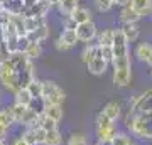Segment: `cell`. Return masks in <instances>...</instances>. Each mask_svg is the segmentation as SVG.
<instances>
[{"instance_id": "6da1fadb", "label": "cell", "mask_w": 152, "mask_h": 145, "mask_svg": "<svg viewBox=\"0 0 152 145\" xmlns=\"http://www.w3.org/2000/svg\"><path fill=\"white\" fill-rule=\"evenodd\" d=\"M129 133L137 140H152V111L135 115Z\"/></svg>"}, {"instance_id": "7a4b0ae2", "label": "cell", "mask_w": 152, "mask_h": 145, "mask_svg": "<svg viewBox=\"0 0 152 145\" xmlns=\"http://www.w3.org/2000/svg\"><path fill=\"white\" fill-rule=\"evenodd\" d=\"M129 111L134 115L152 111V88H147L144 91L137 93L129 100Z\"/></svg>"}, {"instance_id": "3957f363", "label": "cell", "mask_w": 152, "mask_h": 145, "mask_svg": "<svg viewBox=\"0 0 152 145\" xmlns=\"http://www.w3.org/2000/svg\"><path fill=\"white\" fill-rule=\"evenodd\" d=\"M0 83L5 88L7 91H10L12 95H15L19 90H20V85H19V76H17L14 66L10 64V61L7 59L2 63V68H0Z\"/></svg>"}, {"instance_id": "277c9868", "label": "cell", "mask_w": 152, "mask_h": 145, "mask_svg": "<svg viewBox=\"0 0 152 145\" xmlns=\"http://www.w3.org/2000/svg\"><path fill=\"white\" fill-rule=\"evenodd\" d=\"M42 100L53 105H63L66 100V91L54 81H42Z\"/></svg>"}, {"instance_id": "5b68a950", "label": "cell", "mask_w": 152, "mask_h": 145, "mask_svg": "<svg viewBox=\"0 0 152 145\" xmlns=\"http://www.w3.org/2000/svg\"><path fill=\"white\" fill-rule=\"evenodd\" d=\"M96 34H98V27L95 22H85V24H80L76 27V36H78V41L80 42H91L96 39Z\"/></svg>"}, {"instance_id": "8992f818", "label": "cell", "mask_w": 152, "mask_h": 145, "mask_svg": "<svg viewBox=\"0 0 152 145\" xmlns=\"http://www.w3.org/2000/svg\"><path fill=\"white\" fill-rule=\"evenodd\" d=\"M113 59H122V58H130V52H129V42L127 39L124 37V34L120 29H115V37H113Z\"/></svg>"}, {"instance_id": "52a82bcc", "label": "cell", "mask_w": 152, "mask_h": 145, "mask_svg": "<svg viewBox=\"0 0 152 145\" xmlns=\"http://www.w3.org/2000/svg\"><path fill=\"white\" fill-rule=\"evenodd\" d=\"M29 145H44V138H46V130L41 127H31L26 128L20 135Z\"/></svg>"}, {"instance_id": "ba28073f", "label": "cell", "mask_w": 152, "mask_h": 145, "mask_svg": "<svg viewBox=\"0 0 152 145\" xmlns=\"http://www.w3.org/2000/svg\"><path fill=\"white\" fill-rule=\"evenodd\" d=\"M112 81H113L115 88H129L132 83V68L129 69H113L112 74Z\"/></svg>"}, {"instance_id": "9c48e42d", "label": "cell", "mask_w": 152, "mask_h": 145, "mask_svg": "<svg viewBox=\"0 0 152 145\" xmlns=\"http://www.w3.org/2000/svg\"><path fill=\"white\" fill-rule=\"evenodd\" d=\"M49 9H51V5L48 4V0H36L29 9L24 10L22 15L24 17H46Z\"/></svg>"}, {"instance_id": "30bf717a", "label": "cell", "mask_w": 152, "mask_h": 145, "mask_svg": "<svg viewBox=\"0 0 152 145\" xmlns=\"http://www.w3.org/2000/svg\"><path fill=\"white\" fill-rule=\"evenodd\" d=\"M108 63L100 56V51H98V56L95 58L93 61H90L86 64V68H88V71L91 73L93 76H103L105 73H107V69H108Z\"/></svg>"}, {"instance_id": "8fae6325", "label": "cell", "mask_w": 152, "mask_h": 145, "mask_svg": "<svg viewBox=\"0 0 152 145\" xmlns=\"http://www.w3.org/2000/svg\"><path fill=\"white\" fill-rule=\"evenodd\" d=\"M120 132L118 123H113L107 127V128H96L95 130V135H96V142L98 144H103V142H112L113 137Z\"/></svg>"}, {"instance_id": "7c38bea8", "label": "cell", "mask_w": 152, "mask_h": 145, "mask_svg": "<svg viewBox=\"0 0 152 145\" xmlns=\"http://www.w3.org/2000/svg\"><path fill=\"white\" fill-rule=\"evenodd\" d=\"M102 111H103L110 120L117 122L118 118H122V115H124V108H122V103H120V101H115V100H113V101L107 103Z\"/></svg>"}, {"instance_id": "4fadbf2b", "label": "cell", "mask_w": 152, "mask_h": 145, "mask_svg": "<svg viewBox=\"0 0 152 145\" xmlns=\"http://www.w3.org/2000/svg\"><path fill=\"white\" fill-rule=\"evenodd\" d=\"M130 5L140 15V19L152 15V0H130Z\"/></svg>"}, {"instance_id": "5bb4252c", "label": "cell", "mask_w": 152, "mask_h": 145, "mask_svg": "<svg viewBox=\"0 0 152 145\" xmlns=\"http://www.w3.org/2000/svg\"><path fill=\"white\" fill-rule=\"evenodd\" d=\"M49 36H51V29H49V24H44V26L37 27L36 31L27 34V39L31 42H41L42 44L44 41H48Z\"/></svg>"}, {"instance_id": "9a60e30c", "label": "cell", "mask_w": 152, "mask_h": 145, "mask_svg": "<svg viewBox=\"0 0 152 145\" xmlns=\"http://www.w3.org/2000/svg\"><path fill=\"white\" fill-rule=\"evenodd\" d=\"M124 37L127 39V42H137L139 37H140V29L137 27V24H122V27H118Z\"/></svg>"}, {"instance_id": "2e32d148", "label": "cell", "mask_w": 152, "mask_h": 145, "mask_svg": "<svg viewBox=\"0 0 152 145\" xmlns=\"http://www.w3.org/2000/svg\"><path fill=\"white\" fill-rule=\"evenodd\" d=\"M42 115H46L48 118L54 120L59 123L63 117H64V110H63V105H53V103H46V106H44V111Z\"/></svg>"}, {"instance_id": "e0dca14e", "label": "cell", "mask_w": 152, "mask_h": 145, "mask_svg": "<svg viewBox=\"0 0 152 145\" xmlns=\"http://www.w3.org/2000/svg\"><path fill=\"white\" fill-rule=\"evenodd\" d=\"M139 20H140V15L132 9L130 4L120 9V22L122 24H137Z\"/></svg>"}, {"instance_id": "ac0fdd59", "label": "cell", "mask_w": 152, "mask_h": 145, "mask_svg": "<svg viewBox=\"0 0 152 145\" xmlns=\"http://www.w3.org/2000/svg\"><path fill=\"white\" fill-rule=\"evenodd\" d=\"M134 54H135L137 61H140V63H147L149 58L152 56V44L151 42H139L135 46Z\"/></svg>"}, {"instance_id": "d6986e66", "label": "cell", "mask_w": 152, "mask_h": 145, "mask_svg": "<svg viewBox=\"0 0 152 145\" xmlns=\"http://www.w3.org/2000/svg\"><path fill=\"white\" fill-rule=\"evenodd\" d=\"M98 51H100V47H98L96 39L91 41V42H88L86 46H85V49L81 51V61L85 63V64H88L90 61H93L98 56Z\"/></svg>"}, {"instance_id": "ffe728a7", "label": "cell", "mask_w": 152, "mask_h": 145, "mask_svg": "<svg viewBox=\"0 0 152 145\" xmlns=\"http://www.w3.org/2000/svg\"><path fill=\"white\" fill-rule=\"evenodd\" d=\"M71 19L80 26V24H85V22H91L93 20V14H91V10L90 9H86V7H78L73 14H71Z\"/></svg>"}, {"instance_id": "44dd1931", "label": "cell", "mask_w": 152, "mask_h": 145, "mask_svg": "<svg viewBox=\"0 0 152 145\" xmlns=\"http://www.w3.org/2000/svg\"><path fill=\"white\" fill-rule=\"evenodd\" d=\"M115 37V29L112 27H105L103 31H100L96 34V42L98 46H112Z\"/></svg>"}, {"instance_id": "7402d4cb", "label": "cell", "mask_w": 152, "mask_h": 145, "mask_svg": "<svg viewBox=\"0 0 152 145\" xmlns=\"http://www.w3.org/2000/svg\"><path fill=\"white\" fill-rule=\"evenodd\" d=\"M78 7H80V0H59L58 10H59L64 17H69Z\"/></svg>"}, {"instance_id": "603a6c76", "label": "cell", "mask_w": 152, "mask_h": 145, "mask_svg": "<svg viewBox=\"0 0 152 145\" xmlns=\"http://www.w3.org/2000/svg\"><path fill=\"white\" fill-rule=\"evenodd\" d=\"M44 24H48L46 17H24V29H26V34L36 31L37 27L44 26Z\"/></svg>"}, {"instance_id": "cb8c5ba5", "label": "cell", "mask_w": 152, "mask_h": 145, "mask_svg": "<svg viewBox=\"0 0 152 145\" xmlns=\"http://www.w3.org/2000/svg\"><path fill=\"white\" fill-rule=\"evenodd\" d=\"M44 145H63V133L59 132V128L46 132Z\"/></svg>"}, {"instance_id": "d4e9b609", "label": "cell", "mask_w": 152, "mask_h": 145, "mask_svg": "<svg viewBox=\"0 0 152 145\" xmlns=\"http://www.w3.org/2000/svg\"><path fill=\"white\" fill-rule=\"evenodd\" d=\"M132 144H135V140L125 130H120L118 133L113 137V140H112V145H132Z\"/></svg>"}, {"instance_id": "484cf974", "label": "cell", "mask_w": 152, "mask_h": 145, "mask_svg": "<svg viewBox=\"0 0 152 145\" xmlns=\"http://www.w3.org/2000/svg\"><path fill=\"white\" fill-rule=\"evenodd\" d=\"M14 98H15L14 103H19L22 106H31V103H32V100H34V98L31 96V93L27 91V88H20V90L14 95Z\"/></svg>"}, {"instance_id": "4316f807", "label": "cell", "mask_w": 152, "mask_h": 145, "mask_svg": "<svg viewBox=\"0 0 152 145\" xmlns=\"http://www.w3.org/2000/svg\"><path fill=\"white\" fill-rule=\"evenodd\" d=\"M24 54L27 56L29 59L36 61L37 58H41V56H42V44H41V42H31Z\"/></svg>"}, {"instance_id": "83f0119b", "label": "cell", "mask_w": 152, "mask_h": 145, "mask_svg": "<svg viewBox=\"0 0 152 145\" xmlns=\"http://www.w3.org/2000/svg\"><path fill=\"white\" fill-rule=\"evenodd\" d=\"M27 108L29 106H22V105H19V103H12L10 106H9V110H10V113H12V118H14L15 123L20 125L22 118H24V113H26Z\"/></svg>"}, {"instance_id": "f1b7e54d", "label": "cell", "mask_w": 152, "mask_h": 145, "mask_svg": "<svg viewBox=\"0 0 152 145\" xmlns=\"http://www.w3.org/2000/svg\"><path fill=\"white\" fill-rule=\"evenodd\" d=\"M27 91L31 93L32 98H42V81L37 79V78H34L27 85Z\"/></svg>"}, {"instance_id": "f546056e", "label": "cell", "mask_w": 152, "mask_h": 145, "mask_svg": "<svg viewBox=\"0 0 152 145\" xmlns=\"http://www.w3.org/2000/svg\"><path fill=\"white\" fill-rule=\"evenodd\" d=\"M59 37L63 39V41H64L71 49L80 42V41H78V36H76V31H63V32L59 34Z\"/></svg>"}, {"instance_id": "4dcf8cb0", "label": "cell", "mask_w": 152, "mask_h": 145, "mask_svg": "<svg viewBox=\"0 0 152 145\" xmlns=\"http://www.w3.org/2000/svg\"><path fill=\"white\" fill-rule=\"evenodd\" d=\"M113 123H117V122L110 120L103 111H100L96 115V118H95V130L96 128H107V127H110V125H113Z\"/></svg>"}, {"instance_id": "1f68e13d", "label": "cell", "mask_w": 152, "mask_h": 145, "mask_svg": "<svg viewBox=\"0 0 152 145\" xmlns=\"http://www.w3.org/2000/svg\"><path fill=\"white\" fill-rule=\"evenodd\" d=\"M14 123H15V122L12 118V113H10V110H9V106L4 108V110H0V125L5 127V128H10Z\"/></svg>"}, {"instance_id": "d6a6232c", "label": "cell", "mask_w": 152, "mask_h": 145, "mask_svg": "<svg viewBox=\"0 0 152 145\" xmlns=\"http://www.w3.org/2000/svg\"><path fill=\"white\" fill-rule=\"evenodd\" d=\"M39 127L44 128L46 132H49V130H56L58 128V122L48 118L46 115H41V117H39Z\"/></svg>"}, {"instance_id": "836d02e7", "label": "cell", "mask_w": 152, "mask_h": 145, "mask_svg": "<svg viewBox=\"0 0 152 145\" xmlns=\"http://www.w3.org/2000/svg\"><path fill=\"white\" fill-rule=\"evenodd\" d=\"M66 145H88V140L86 137L80 132H75V133L69 135V138H68V144Z\"/></svg>"}, {"instance_id": "e575fe53", "label": "cell", "mask_w": 152, "mask_h": 145, "mask_svg": "<svg viewBox=\"0 0 152 145\" xmlns=\"http://www.w3.org/2000/svg\"><path fill=\"white\" fill-rule=\"evenodd\" d=\"M98 47H100V56H102L108 64H112V63H113V58H115L113 47H112V46H98Z\"/></svg>"}, {"instance_id": "d590c367", "label": "cell", "mask_w": 152, "mask_h": 145, "mask_svg": "<svg viewBox=\"0 0 152 145\" xmlns=\"http://www.w3.org/2000/svg\"><path fill=\"white\" fill-rule=\"evenodd\" d=\"M12 15H14V14H12L10 10H7V9H4V7H2V9H0V26L5 27L7 24H10Z\"/></svg>"}, {"instance_id": "8d00e7d4", "label": "cell", "mask_w": 152, "mask_h": 145, "mask_svg": "<svg viewBox=\"0 0 152 145\" xmlns=\"http://www.w3.org/2000/svg\"><path fill=\"white\" fill-rule=\"evenodd\" d=\"M95 5H96V10L98 12H110V9L113 7V4L110 0H95Z\"/></svg>"}, {"instance_id": "74e56055", "label": "cell", "mask_w": 152, "mask_h": 145, "mask_svg": "<svg viewBox=\"0 0 152 145\" xmlns=\"http://www.w3.org/2000/svg\"><path fill=\"white\" fill-rule=\"evenodd\" d=\"M29 44H31V41L27 39V34L26 36H19V39H17V51L19 52H26V49L29 47Z\"/></svg>"}, {"instance_id": "f35d334b", "label": "cell", "mask_w": 152, "mask_h": 145, "mask_svg": "<svg viewBox=\"0 0 152 145\" xmlns=\"http://www.w3.org/2000/svg\"><path fill=\"white\" fill-rule=\"evenodd\" d=\"M76 27H78V24L71 17H64V20H63V31H76Z\"/></svg>"}, {"instance_id": "ab89813d", "label": "cell", "mask_w": 152, "mask_h": 145, "mask_svg": "<svg viewBox=\"0 0 152 145\" xmlns=\"http://www.w3.org/2000/svg\"><path fill=\"white\" fill-rule=\"evenodd\" d=\"M54 47L58 49V51H59V52H66V51H69V46H68V44L64 42V41H63V39L61 37H58L56 39V42H54Z\"/></svg>"}, {"instance_id": "60d3db41", "label": "cell", "mask_w": 152, "mask_h": 145, "mask_svg": "<svg viewBox=\"0 0 152 145\" xmlns=\"http://www.w3.org/2000/svg\"><path fill=\"white\" fill-rule=\"evenodd\" d=\"M7 133H9V128H5V127H2V125H0V142H5Z\"/></svg>"}, {"instance_id": "b9f144b4", "label": "cell", "mask_w": 152, "mask_h": 145, "mask_svg": "<svg viewBox=\"0 0 152 145\" xmlns=\"http://www.w3.org/2000/svg\"><path fill=\"white\" fill-rule=\"evenodd\" d=\"M12 145H29V144H27L24 138H22V137H17V138L12 142Z\"/></svg>"}, {"instance_id": "7bdbcfd3", "label": "cell", "mask_w": 152, "mask_h": 145, "mask_svg": "<svg viewBox=\"0 0 152 145\" xmlns=\"http://www.w3.org/2000/svg\"><path fill=\"white\" fill-rule=\"evenodd\" d=\"M129 4H130V0H115V5H118L120 9L125 5H129Z\"/></svg>"}, {"instance_id": "ee69618b", "label": "cell", "mask_w": 152, "mask_h": 145, "mask_svg": "<svg viewBox=\"0 0 152 145\" xmlns=\"http://www.w3.org/2000/svg\"><path fill=\"white\" fill-rule=\"evenodd\" d=\"M48 4L51 7H58V4H59V0H48Z\"/></svg>"}, {"instance_id": "f6af8a7d", "label": "cell", "mask_w": 152, "mask_h": 145, "mask_svg": "<svg viewBox=\"0 0 152 145\" xmlns=\"http://www.w3.org/2000/svg\"><path fill=\"white\" fill-rule=\"evenodd\" d=\"M0 44H4V27L0 26Z\"/></svg>"}, {"instance_id": "bcb514c9", "label": "cell", "mask_w": 152, "mask_h": 145, "mask_svg": "<svg viewBox=\"0 0 152 145\" xmlns=\"http://www.w3.org/2000/svg\"><path fill=\"white\" fill-rule=\"evenodd\" d=\"M145 64H147V66H149V68H152V56H151V58H149V61H147Z\"/></svg>"}, {"instance_id": "7dc6e473", "label": "cell", "mask_w": 152, "mask_h": 145, "mask_svg": "<svg viewBox=\"0 0 152 145\" xmlns=\"http://www.w3.org/2000/svg\"><path fill=\"white\" fill-rule=\"evenodd\" d=\"M100 145H112V142H103V144H100Z\"/></svg>"}, {"instance_id": "c3c4849f", "label": "cell", "mask_w": 152, "mask_h": 145, "mask_svg": "<svg viewBox=\"0 0 152 145\" xmlns=\"http://www.w3.org/2000/svg\"><path fill=\"white\" fill-rule=\"evenodd\" d=\"M149 74H151V78H152V68H151V69H149Z\"/></svg>"}, {"instance_id": "681fc988", "label": "cell", "mask_w": 152, "mask_h": 145, "mask_svg": "<svg viewBox=\"0 0 152 145\" xmlns=\"http://www.w3.org/2000/svg\"><path fill=\"white\" fill-rule=\"evenodd\" d=\"M0 105H2V91H0Z\"/></svg>"}, {"instance_id": "f907efd6", "label": "cell", "mask_w": 152, "mask_h": 145, "mask_svg": "<svg viewBox=\"0 0 152 145\" xmlns=\"http://www.w3.org/2000/svg\"><path fill=\"white\" fill-rule=\"evenodd\" d=\"M0 145H7V144H5V142H0Z\"/></svg>"}, {"instance_id": "816d5d0a", "label": "cell", "mask_w": 152, "mask_h": 145, "mask_svg": "<svg viewBox=\"0 0 152 145\" xmlns=\"http://www.w3.org/2000/svg\"><path fill=\"white\" fill-rule=\"evenodd\" d=\"M110 2H112V4H113V5H115V0H110Z\"/></svg>"}, {"instance_id": "f5cc1de1", "label": "cell", "mask_w": 152, "mask_h": 145, "mask_svg": "<svg viewBox=\"0 0 152 145\" xmlns=\"http://www.w3.org/2000/svg\"><path fill=\"white\" fill-rule=\"evenodd\" d=\"M0 68H2V59H0Z\"/></svg>"}, {"instance_id": "db71d44e", "label": "cell", "mask_w": 152, "mask_h": 145, "mask_svg": "<svg viewBox=\"0 0 152 145\" xmlns=\"http://www.w3.org/2000/svg\"><path fill=\"white\" fill-rule=\"evenodd\" d=\"M132 145H139V144H137V142H135V144H132Z\"/></svg>"}, {"instance_id": "11a10c76", "label": "cell", "mask_w": 152, "mask_h": 145, "mask_svg": "<svg viewBox=\"0 0 152 145\" xmlns=\"http://www.w3.org/2000/svg\"><path fill=\"white\" fill-rule=\"evenodd\" d=\"M93 145H100V144H98V142H96V144H93Z\"/></svg>"}]
</instances>
